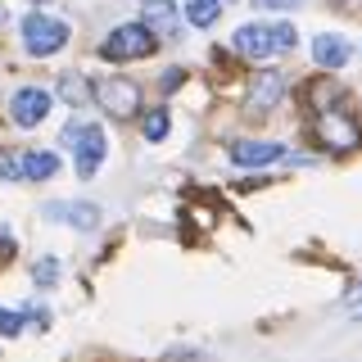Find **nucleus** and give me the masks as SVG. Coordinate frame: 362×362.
Masks as SVG:
<instances>
[{"label": "nucleus", "instance_id": "obj_1", "mask_svg": "<svg viewBox=\"0 0 362 362\" xmlns=\"http://www.w3.org/2000/svg\"><path fill=\"white\" fill-rule=\"evenodd\" d=\"M64 145L73 150V163H77V177H95L100 163H105V132L95 122H68L64 127Z\"/></svg>", "mask_w": 362, "mask_h": 362}, {"label": "nucleus", "instance_id": "obj_2", "mask_svg": "<svg viewBox=\"0 0 362 362\" xmlns=\"http://www.w3.org/2000/svg\"><path fill=\"white\" fill-rule=\"evenodd\" d=\"M154 28L150 23H122V28H113L105 41H100V54L113 64H122V59H145V54H154Z\"/></svg>", "mask_w": 362, "mask_h": 362}, {"label": "nucleus", "instance_id": "obj_3", "mask_svg": "<svg viewBox=\"0 0 362 362\" xmlns=\"http://www.w3.org/2000/svg\"><path fill=\"white\" fill-rule=\"evenodd\" d=\"M23 45L28 54H54L68 45V23L64 18H45V14H28L23 18Z\"/></svg>", "mask_w": 362, "mask_h": 362}, {"label": "nucleus", "instance_id": "obj_4", "mask_svg": "<svg viewBox=\"0 0 362 362\" xmlns=\"http://www.w3.org/2000/svg\"><path fill=\"white\" fill-rule=\"evenodd\" d=\"M95 100L113 118H132V113L141 109V90H136V82H127V77H105V82H95Z\"/></svg>", "mask_w": 362, "mask_h": 362}, {"label": "nucleus", "instance_id": "obj_5", "mask_svg": "<svg viewBox=\"0 0 362 362\" xmlns=\"http://www.w3.org/2000/svg\"><path fill=\"white\" fill-rule=\"evenodd\" d=\"M45 113H50V95L37 86H23L14 90V100H9V118L18 122V127H41Z\"/></svg>", "mask_w": 362, "mask_h": 362}, {"label": "nucleus", "instance_id": "obj_6", "mask_svg": "<svg viewBox=\"0 0 362 362\" xmlns=\"http://www.w3.org/2000/svg\"><path fill=\"white\" fill-rule=\"evenodd\" d=\"M317 141L331 145V150H354V145H358V127L339 109H326L322 118H317Z\"/></svg>", "mask_w": 362, "mask_h": 362}, {"label": "nucleus", "instance_id": "obj_7", "mask_svg": "<svg viewBox=\"0 0 362 362\" xmlns=\"http://www.w3.org/2000/svg\"><path fill=\"white\" fill-rule=\"evenodd\" d=\"M276 158H286V145L281 141H240V145H231V163H240V168H263V163H276Z\"/></svg>", "mask_w": 362, "mask_h": 362}, {"label": "nucleus", "instance_id": "obj_8", "mask_svg": "<svg viewBox=\"0 0 362 362\" xmlns=\"http://www.w3.org/2000/svg\"><path fill=\"white\" fill-rule=\"evenodd\" d=\"M45 213H50L54 222H68V226H77V231H95V226H100V209H95V204H82V199L45 204Z\"/></svg>", "mask_w": 362, "mask_h": 362}, {"label": "nucleus", "instance_id": "obj_9", "mask_svg": "<svg viewBox=\"0 0 362 362\" xmlns=\"http://www.w3.org/2000/svg\"><path fill=\"white\" fill-rule=\"evenodd\" d=\"M281 90H286V77L267 68V73H258V77H254V86H249V95H245V105L254 109V113H267V109L281 100Z\"/></svg>", "mask_w": 362, "mask_h": 362}, {"label": "nucleus", "instance_id": "obj_10", "mask_svg": "<svg viewBox=\"0 0 362 362\" xmlns=\"http://www.w3.org/2000/svg\"><path fill=\"white\" fill-rule=\"evenodd\" d=\"M235 50L249 54V59L276 54V45H272V28H267V23H245V28H235Z\"/></svg>", "mask_w": 362, "mask_h": 362}, {"label": "nucleus", "instance_id": "obj_11", "mask_svg": "<svg viewBox=\"0 0 362 362\" xmlns=\"http://www.w3.org/2000/svg\"><path fill=\"white\" fill-rule=\"evenodd\" d=\"M349 41L344 37H335V32H322V37H313V59L322 64V68H344L349 64Z\"/></svg>", "mask_w": 362, "mask_h": 362}, {"label": "nucleus", "instance_id": "obj_12", "mask_svg": "<svg viewBox=\"0 0 362 362\" xmlns=\"http://www.w3.org/2000/svg\"><path fill=\"white\" fill-rule=\"evenodd\" d=\"M18 173L28 177V181H45V177L59 173V158L45 154V150H32V154H23V158H18Z\"/></svg>", "mask_w": 362, "mask_h": 362}, {"label": "nucleus", "instance_id": "obj_13", "mask_svg": "<svg viewBox=\"0 0 362 362\" xmlns=\"http://www.w3.org/2000/svg\"><path fill=\"white\" fill-rule=\"evenodd\" d=\"M145 23H154V28L173 32V28H177V9H173V0H145Z\"/></svg>", "mask_w": 362, "mask_h": 362}, {"label": "nucleus", "instance_id": "obj_14", "mask_svg": "<svg viewBox=\"0 0 362 362\" xmlns=\"http://www.w3.org/2000/svg\"><path fill=\"white\" fill-rule=\"evenodd\" d=\"M218 14H222V0H190L186 5V18L195 23V28H213Z\"/></svg>", "mask_w": 362, "mask_h": 362}, {"label": "nucleus", "instance_id": "obj_15", "mask_svg": "<svg viewBox=\"0 0 362 362\" xmlns=\"http://www.w3.org/2000/svg\"><path fill=\"white\" fill-rule=\"evenodd\" d=\"M168 122H173V118H168V109H150V113H145V122H141L145 141H163V136H168Z\"/></svg>", "mask_w": 362, "mask_h": 362}, {"label": "nucleus", "instance_id": "obj_16", "mask_svg": "<svg viewBox=\"0 0 362 362\" xmlns=\"http://www.w3.org/2000/svg\"><path fill=\"white\" fill-rule=\"evenodd\" d=\"M294 37H299V32H294L290 23H272V45H276V50H294Z\"/></svg>", "mask_w": 362, "mask_h": 362}, {"label": "nucleus", "instance_id": "obj_17", "mask_svg": "<svg viewBox=\"0 0 362 362\" xmlns=\"http://www.w3.org/2000/svg\"><path fill=\"white\" fill-rule=\"evenodd\" d=\"M18 331H23V317L9 313V308H0V335H18Z\"/></svg>", "mask_w": 362, "mask_h": 362}, {"label": "nucleus", "instance_id": "obj_18", "mask_svg": "<svg viewBox=\"0 0 362 362\" xmlns=\"http://www.w3.org/2000/svg\"><path fill=\"white\" fill-rule=\"evenodd\" d=\"M0 177H5V181H18V177H23L14 158H5V154H0Z\"/></svg>", "mask_w": 362, "mask_h": 362}, {"label": "nucleus", "instance_id": "obj_19", "mask_svg": "<svg viewBox=\"0 0 362 362\" xmlns=\"http://www.w3.org/2000/svg\"><path fill=\"white\" fill-rule=\"evenodd\" d=\"M37 281H54V258H41L37 263Z\"/></svg>", "mask_w": 362, "mask_h": 362}, {"label": "nucleus", "instance_id": "obj_20", "mask_svg": "<svg viewBox=\"0 0 362 362\" xmlns=\"http://www.w3.org/2000/svg\"><path fill=\"white\" fill-rule=\"evenodd\" d=\"M254 5H263V9H294L299 0H254Z\"/></svg>", "mask_w": 362, "mask_h": 362}, {"label": "nucleus", "instance_id": "obj_21", "mask_svg": "<svg viewBox=\"0 0 362 362\" xmlns=\"http://www.w3.org/2000/svg\"><path fill=\"white\" fill-rule=\"evenodd\" d=\"M173 86H181V68H168L163 73V90H173Z\"/></svg>", "mask_w": 362, "mask_h": 362}, {"label": "nucleus", "instance_id": "obj_22", "mask_svg": "<svg viewBox=\"0 0 362 362\" xmlns=\"http://www.w3.org/2000/svg\"><path fill=\"white\" fill-rule=\"evenodd\" d=\"M354 299H362V286H358V290H354Z\"/></svg>", "mask_w": 362, "mask_h": 362}, {"label": "nucleus", "instance_id": "obj_23", "mask_svg": "<svg viewBox=\"0 0 362 362\" xmlns=\"http://www.w3.org/2000/svg\"><path fill=\"white\" fill-rule=\"evenodd\" d=\"M32 5H37V0H32Z\"/></svg>", "mask_w": 362, "mask_h": 362}]
</instances>
